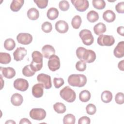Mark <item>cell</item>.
I'll return each mask as SVG.
<instances>
[{
    "mask_svg": "<svg viewBox=\"0 0 124 124\" xmlns=\"http://www.w3.org/2000/svg\"><path fill=\"white\" fill-rule=\"evenodd\" d=\"M76 55L80 61L86 63L93 62L96 59V54L92 50L87 49L83 47H79L76 50Z\"/></svg>",
    "mask_w": 124,
    "mask_h": 124,
    "instance_id": "1",
    "label": "cell"
},
{
    "mask_svg": "<svg viewBox=\"0 0 124 124\" xmlns=\"http://www.w3.org/2000/svg\"><path fill=\"white\" fill-rule=\"evenodd\" d=\"M31 57L32 60L30 64L31 69L35 72L40 71L43 67V54L39 51H34Z\"/></svg>",
    "mask_w": 124,
    "mask_h": 124,
    "instance_id": "2",
    "label": "cell"
},
{
    "mask_svg": "<svg viewBox=\"0 0 124 124\" xmlns=\"http://www.w3.org/2000/svg\"><path fill=\"white\" fill-rule=\"evenodd\" d=\"M68 84L73 87H82L87 83V78L83 74H72L68 78Z\"/></svg>",
    "mask_w": 124,
    "mask_h": 124,
    "instance_id": "3",
    "label": "cell"
},
{
    "mask_svg": "<svg viewBox=\"0 0 124 124\" xmlns=\"http://www.w3.org/2000/svg\"><path fill=\"white\" fill-rule=\"evenodd\" d=\"M60 95L63 99L69 103L73 102L76 98L75 92L68 86L60 91Z\"/></svg>",
    "mask_w": 124,
    "mask_h": 124,
    "instance_id": "4",
    "label": "cell"
},
{
    "mask_svg": "<svg viewBox=\"0 0 124 124\" xmlns=\"http://www.w3.org/2000/svg\"><path fill=\"white\" fill-rule=\"evenodd\" d=\"M79 36L83 43L86 46L91 45L94 41L93 36L91 31L87 29H83L79 33Z\"/></svg>",
    "mask_w": 124,
    "mask_h": 124,
    "instance_id": "5",
    "label": "cell"
},
{
    "mask_svg": "<svg viewBox=\"0 0 124 124\" xmlns=\"http://www.w3.org/2000/svg\"><path fill=\"white\" fill-rule=\"evenodd\" d=\"M114 43V38L111 35L101 34L97 38V43L101 46H111Z\"/></svg>",
    "mask_w": 124,
    "mask_h": 124,
    "instance_id": "6",
    "label": "cell"
},
{
    "mask_svg": "<svg viewBox=\"0 0 124 124\" xmlns=\"http://www.w3.org/2000/svg\"><path fill=\"white\" fill-rule=\"evenodd\" d=\"M30 117L35 120L41 121L44 120L46 116V112L41 108H34L30 112Z\"/></svg>",
    "mask_w": 124,
    "mask_h": 124,
    "instance_id": "7",
    "label": "cell"
},
{
    "mask_svg": "<svg viewBox=\"0 0 124 124\" xmlns=\"http://www.w3.org/2000/svg\"><path fill=\"white\" fill-rule=\"evenodd\" d=\"M37 80L39 83H41L46 89H49L52 87L51 77L50 76L44 74H39L37 77Z\"/></svg>",
    "mask_w": 124,
    "mask_h": 124,
    "instance_id": "8",
    "label": "cell"
},
{
    "mask_svg": "<svg viewBox=\"0 0 124 124\" xmlns=\"http://www.w3.org/2000/svg\"><path fill=\"white\" fill-rule=\"evenodd\" d=\"M47 65L49 70L52 71L54 72L58 70L61 65L60 58L56 55L51 56L49 58Z\"/></svg>",
    "mask_w": 124,
    "mask_h": 124,
    "instance_id": "9",
    "label": "cell"
},
{
    "mask_svg": "<svg viewBox=\"0 0 124 124\" xmlns=\"http://www.w3.org/2000/svg\"><path fill=\"white\" fill-rule=\"evenodd\" d=\"M29 86V82L25 79L21 78H17L14 82V88L21 92L26 91L28 89Z\"/></svg>",
    "mask_w": 124,
    "mask_h": 124,
    "instance_id": "10",
    "label": "cell"
},
{
    "mask_svg": "<svg viewBox=\"0 0 124 124\" xmlns=\"http://www.w3.org/2000/svg\"><path fill=\"white\" fill-rule=\"evenodd\" d=\"M71 2L76 10L81 12L86 11L89 6V1L87 0H71Z\"/></svg>",
    "mask_w": 124,
    "mask_h": 124,
    "instance_id": "11",
    "label": "cell"
},
{
    "mask_svg": "<svg viewBox=\"0 0 124 124\" xmlns=\"http://www.w3.org/2000/svg\"><path fill=\"white\" fill-rule=\"evenodd\" d=\"M17 42L22 45H29L32 41V35L28 33H20L16 36Z\"/></svg>",
    "mask_w": 124,
    "mask_h": 124,
    "instance_id": "12",
    "label": "cell"
},
{
    "mask_svg": "<svg viewBox=\"0 0 124 124\" xmlns=\"http://www.w3.org/2000/svg\"><path fill=\"white\" fill-rule=\"evenodd\" d=\"M27 51L25 47H17L13 53L14 60L16 61H21L27 55Z\"/></svg>",
    "mask_w": 124,
    "mask_h": 124,
    "instance_id": "13",
    "label": "cell"
},
{
    "mask_svg": "<svg viewBox=\"0 0 124 124\" xmlns=\"http://www.w3.org/2000/svg\"><path fill=\"white\" fill-rule=\"evenodd\" d=\"M56 30L60 33H66L69 29L68 23L64 20H59L57 21L55 25Z\"/></svg>",
    "mask_w": 124,
    "mask_h": 124,
    "instance_id": "14",
    "label": "cell"
},
{
    "mask_svg": "<svg viewBox=\"0 0 124 124\" xmlns=\"http://www.w3.org/2000/svg\"><path fill=\"white\" fill-rule=\"evenodd\" d=\"M44 86L41 83L35 84L32 87V94L36 98L41 97L44 94Z\"/></svg>",
    "mask_w": 124,
    "mask_h": 124,
    "instance_id": "15",
    "label": "cell"
},
{
    "mask_svg": "<svg viewBox=\"0 0 124 124\" xmlns=\"http://www.w3.org/2000/svg\"><path fill=\"white\" fill-rule=\"evenodd\" d=\"M42 52L43 56L46 59H49L51 56L55 55V50L53 46L50 45H46L43 46Z\"/></svg>",
    "mask_w": 124,
    "mask_h": 124,
    "instance_id": "16",
    "label": "cell"
},
{
    "mask_svg": "<svg viewBox=\"0 0 124 124\" xmlns=\"http://www.w3.org/2000/svg\"><path fill=\"white\" fill-rule=\"evenodd\" d=\"M0 71L2 73L3 76L6 78L11 79L14 78L16 75L15 70L11 67H0Z\"/></svg>",
    "mask_w": 124,
    "mask_h": 124,
    "instance_id": "17",
    "label": "cell"
},
{
    "mask_svg": "<svg viewBox=\"0 0 124 124\" xmlns=\"http://www.w3.org/2000/svg\"><path fill=\"white\" fill-rule=\"evenodd\" d=\"M114 55L117 58H121L124 56V42L118 43L113 51Z\"/></svg>",
    "mask_w": 124,
    "mask_h": 124,
    "instance_id": "18",
    "label": "cell"
},
{
    "mask_svg": "<svg viewBox=\"0 0 124 124\" xmlns=\"http://www.w3.org/2000/svg\"><path fill=\"white\" fill-rule=\"evenodd\" d=\"M103 18L108 23L112 22L115 20L116 15L112 10H107L103 13Z\"/></svg>",
    "mask_w": 124,
    "mask_h": 124,
    "instance_id": "19",
    "label": "cell"
},
{
    "mask_svg": "<svg viewBox=\"0 0 124 124\" xmlns=\"http://www.w3.org/2000/svg\"><path fill=\"white\" fill-rule=\"evenodd\" d=\"M23 101V98L22 96L18 93L13 94L11 97V102L14 106H19Z\"/></svg>",
    "mask_w": 124,
    "mask_h": 124,
    "instance_id": "20",
    "label": "cell"
},
{
    "mask_svg": "<svg viewBox=\"0 0 124 124\" xmlns=\"http://www.w3.org/2000/svg\"><path fill=\"white\" fill-rule=\"evenodd\" d=\"M24 3V0H13L10 5V9L13 12L18 11Z\"/></svg>",
    "mask_w": 124,
    "mask_h": 124,
    "instance_id": "21",
    "label": "cell"
},
{
    "mask_svg": "<svg viewBox=\"0 0 124 124\" xmlns=\"http://www.w3.org/2000/svg\"><path fill=\"white\" fill-rule=\"evenodd\" d=\"M106 26L105 24L102 22H99L96 24L93 27V31L95 34L100 35L105 32L106 31Z\"/></svg>",
    "mask_w": 124,
    "mask_h": 124,
    "instance_id": "22",
    "label": "cell"
},
{
    "mask_svg": "<svg viewBox=\"0 0 124 124\" xmlns=\"http://www.w3.org/2000/svg\"><path fill=\"white\" fill-rule=\"evenodd\" d=\"M28 17L31 20H37L39 17V12L35 8H31L27 12Z\"/></svg>",
    "mask_w": 124,
    "mask_h": 124,
    "instance_id": "23",
    "label": "cell"
},
{
    "mask_svg": "<svg viewBox=\"0 0 124 124\" xmlns=\"http://www.w3.org/2000/svg\"><path fill=\"white\" fill-rule=\"evenodd\" d=\"M59 14V11L57 8L51 7L47 10L46 16L49 20H53L58 17Z\"/></svg>",
    "mask_w": 124,
    "mask_h": 124,
    "instance_id": "24",
    "label": "cell"
},
{
    "mask_svg": "<svg viewBox=\"0 0 124 124\" xmlns=\"http://www.w3.org/2000/svg\"><path fill=\"white\" fill-rule=\"evenodd\" d=\"M112 94L109 91H104L101 95V100L105 103H108L111 102L112 99Z\"/></svg>",
    "mask_w": 124,
    "mask_h": 124,
    "instance_id": "25",
    "label": "cell"
},
{
    "mask_svg": "<svg viewBox=\"0 0 124 124\" xmlns=\"http://www.w3.org/2000/svg\"><path fill=\"white\" fill-rule=\"evenodd\" d=\"M87 19L90 22L94 23L98 20L99 15L97 12L91 10L88 13L87 15Z\"/></svg>",
    "mask_w": 124,
    "mask_h": 124,
    "instance_id": "26",
    "label": "cell"
},
{
    "mask_svg": "<svg viewBox=\"0 0 124 124\" xmlns=\"http://www.w3.org/2000/svg\"><path fill=\"white\" fill-rule=\"evenodd\" d=\"M16 46V43L12 38L6 39L4 43V47L5 49L8 51H11L14 49Z\"/></svg>",
    "mask_w": 124,
    "mask_h": 124,
    "instance_id": "27",
    "label": "cell"
},
{
    "mask_svg": "<svg viewBox=\"0 0 124 124\" xmlns=\"http://www.w3.org/2000/svg\"><path fill=\"white\" fill-rule=\"evenodd\" d=\"M79 98L81 101L87 102L91 98V93L88 90H83L79 93Z\"/></svg>",
    "mask_w": 124,
    "mask_h": 124,
    "instance_id": "28",
    "label": "cell"
},
{
    "mask_svg": "<svg viewBox=\"0 0 124 124\" xmlns=\"http://www.w3.org/2000/svg\"><path fill=\"white\" fill-rule=\"evenodd\" d=\"M54 110L58 113L62 114L64 113L66 110V108L63 103L57 102L53 105Z\"/></svg>",
    "mask_w": 124,
    "mask_h": 124,
    "instance_id": "29",
    "label": "cell"
},
{
    "mask_svg": "<svg viewBox=\"0 0 124 124\" xmlns=\"http://www.w3.org/2000/svg\"><path fill=\"white\" fill-rule=\"evenodd\" d=\"M11 60V56L9 53L5 52L0 53V63L1 64H8Z\"/></svg>",
    "mask_w": 124,
    "mask_h": 124,
    "instance_id": "30",
    "label": "cell"
},
{
    "mask_svg": "<svg viewBox=\"0 0 124 124\" xmlns=\"http://www.w3.org/2000/svg\"><path fill=\"white\" fill-rule=\"evenodd\" d=\"M82 20L81 17L79 16H75L72 19L71 24L74 29H78L79 28L81 24Z\"/></svg>",
    "mask_w": 124,
    "mask_h": 124,
    "instance_id": "31",
    "label": "cell"
},
{
    "mask_svg": "<svg viewBox=\"0 0 124 124\" xmlns=\"http://www.w3.org/2000/svg\"><path fill=\"white\" fill-rule=\"evenodd\" d=\"M76 122V118L72 114H67L63 118L64 124H74Z\"/></svg>",
    "mask_w": 124,
    "mask_h": 124,
    "instance_id": "32",
    "label": "cell"
},
{
    "mask_svg": "<svg viewBox=\"0 0 124 124\" xmlns=\"http://www.w3.org/2000/svg\"><path fill=\"white\" fill-rule=\"evenodd\" d=\"M92 3L94 8L98 10L103 9L106 6V2L103 0H93Z\"/></svg>",
    "mask_w": 124,
    "mask_h": 124,
    "instance_id": "33",
    "label": "cell"
},
{
    "mask_svg": "<svg viewBox=\"0 0 124 124\" xmlns=\"http://www.w3.org/2000/svg\"><path fill=\"white\" fill-rule=\"evenodd\" d=\"M35 72L31 69L30 65L25 66L22 69V74L25 77H30L33 76L35 74Z\"/></svg>",
    "mask_w": 124,
    "mask_h": 124,
    "instance_id": "34",
    "label": "cell"
},
{
    "mask_svg": "<svg viewBox=\"0 0 124 124\" xmlns=\"http://www.w3.org/2000/svg\"><path fill=\"white\" fill-rule=\"evenodd\" d=\"M41 29L44 32L46 33H49L51 32L52 30V25L49 22L46 21L42 24Z\"/></svg>",
    "mask_w": 124,
    "mask_h": 124,
    "instance_id": "35",
    "label": "cell"
},
{
    "mask_svg": "<svg viewBox=\"0 0 124 124\" xmlns=\"http://www.w3.org/2000/svg\"><path fill=\"white\" fill-rule=\"evenodd\" d=\"M86 110L87 114L92 115L96 112V106L93 104H89L86 107Z\"/></svg>",
    "mask_w": 124,
    "mask_h": 124,
    "instance_id": "36",
    "label": "cell"
},
{
    "mask_svg": "<svg viewBox=\"0 0 124 124\" xmlns=\"http://www.w3.org/2000/svg\"><path fill=\"white\" fill-rule=\"evenodd\" d=\"M76 68L79 71H84L86 69V63L83 61H78L76 64Z\"/></svg>",
    "mask_w": 124,
    "mask_h": 124,
    "instance_id": "37",
    "label": "cell"
},
{
    "mask_svg": "<svg viewBox=\"0 0 124 124\" xmlns=\"http://www.w3.org/2000/svg\"><path fill=\"white\" fill-rule=\"evenodd\" d=\"M69 3L67 0H61L59 3V7L61 10L62 11H67L69 8Z\"/></svg>",
    "mask_w": 124,
    "mask_h": 124,
    "instance_id": "38",
    "label": "cell"
},
{
    "mask_svg": "<svg viewBox=\"0 0 124 124\" xmlns=\"http://www.w3.org/2000/svg\"><path fill=\"white\" fill-rule=\"evenodd\" d=\"M33 1L40 9L45 8L47 6L48 2L47 0H34Z\"/></svg>",
    "mask_w": 124,
    "mask_h": 124,
    "instance_id": "39",
    "label": "cell"
},
{
    "mask_svg": "<svg viewBox=\"0 0 124 124\" xmlns=\"http://www.w3.org/2000/svg\"><path fill=\"white\" fill-rule=\"evenodd\" d=\"M53 83H54V87L58 89L64 84V81L63 79L62 78H54L53 79Z\"/></svg>",
    "mask_w": 124,
    "mask_h": 124,
    "instance_id": "40",
    "label": "cell"
},
{
    "mask_svg": "<svg viewBox=\"0 0 124 124\" xmlns=\"http://www.w3.org/2000/svg\"><path fill=\"white\" fill-rule=\"evenodd\" d=\"M115 100L117 104L121 105L124 103V96L123 93H118L115 97Z\"/></svg>",
    "mask_w": 124,
    "mask_h": 124,
    "instance_id": "41",
    "label": "cell"
},
{
    "mask_svg": "<svg viewBox=\"0 0 124 124\" xmlns=\"http://www.w3.org/2000/svg\"><path fill=\"white\" fill-rule=\"evenodd\" d=\"M115 10L118 13L123 14L124 13V2L122 1L117 4L115 6Z\"/></svg>",
    "mask_w": 124,
    "mask_h": 124,
    "instance_id": "42",
    "label": "cell"
},
{
    "mask_svg": "<svg viewBox=\"0 0 124 124\" xmlns=\"http://www.w3.org/2000/svg\"><path fill=\"white\" fill-rule=\"evenodd\" d=\"M91 123L90 119L87 116H82L80 118L78 121V124H89Z\"/></svg>",
    "mask_w": 124,
    "mask_h": 124,
    "instance_id": "43",
    "label": "cell"
},
{
    "mask_svg": "<svg viewBox=\"0 0 124 124\" xmlns=\"http://www.w3.org/2000/svg\"><path fill=\"white\" fill-rule=\"evenodd\" d=\"M117 32L122 36H124V28L123 26L118 27L117 29Z\"/></svg>",
    "mask_w": 124,
    "mask_h": 124,
    "instance_id": "44",
    "label": "cell"
},
{
    "mask_svg": "<svg viewBox=\"0 0 124 124\" xmlns=\"http://www.w3.org/2000/svg\"><path fill=\"white\" fill-rule=\"evenodd\" d=\"M20 124H31V122L30 121V120L26 118H24L21 119L20 121L19 122Z\"/></svg>",
    "mask_w": 124,
    "mask_h": 124,
    "instance_id": "45",
    "label": "cell"
},
{
    "mask_svg": "<svg viewBox=\"0 0 124 124\" xmlns=\"http://www.w3.org/2000/svg\"><path fill=\"white\" fill-rule=\"evenodd\" d=\"M118 67L119 69L121 71H124V60H122L118 63Z\"/></svg>",
    "mask_w": 124,
    "mask_h": 124,
    "instance_id": "46",
    "label": "cell"
},
{
    "mask_svg": "<svg viewBox=\"0 0 124 124\" xmlns=\"http://www.w3.org/2000/svg\"><path fill=\"white\" fill-rule=\"evenodd\" d=\"M7 123H8V124H12V123H13V124H16V122H14V121L9 120V121H7V122H5V124H7Z\"/></svg>",
    "mask_w": 124,
    "mask_h": 124,
    "instance_id": "47",
    "label": "cell"
}]
</instances>
